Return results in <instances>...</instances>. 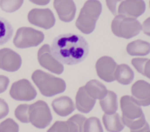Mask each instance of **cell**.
I'll use <instances>...</instances> for the list:
<instances>
[{"mask_svg":"<svg viewBox=\"0 0 150 132\" xmlns=\"http://www.w3.org/2000/svg\"><path fill=\"white\" fill-rule=\"evenodd\" d=\"M51 52L62 64L76 65L86 59L89 52V46L81 35L64 33L53 39Z\"/></svg>","mask_w":150,"mask_h":132,"instance_id":"1","label":"cell"},{"mask_svg":"<svg viewBox=\"0 0 150 132\" xmlns=\"http://www.w3.org/2000/svg\"><path fill=\"white\" fill-rule=\"evenodd\" d=\"M120 107L123 113L122 121L128 126L130 132H146L149 131L141 105L133 96H124L120 100Z\"/></svg>","mask_w":150,"mask_h":132,"instance_id":"2","label":"cell"},{"mask_svg":"<svg viewBox=\"0 0 150 132\" xmlns=\"http://www.w3.org/2000/svg\"><path fill=\"white\" fill-rule=\"evenodd\" d=\"M101 11L102 5L99 0L86 1L76 22V27L84 34L93 33Z\"/></svg>","mask_w":150,"mask_h":132,"instance_id":"3","label":"cell"},{"mask_svg":"<svg viewBox=\"0 0 150 132\" xmlns=\"http://www.w3.org/2000/svg\"><path fill=\"white\" fill-rule=\"evenodd\" d=\"M32 80L39 88L40 93L46 97L61 94L66 89V84L64 79L41 70H36L33 73Z\"/></svg>","mask_w":150,"mask_h":132,"instance_id":"4","label":"cell"},{"mask_svg":"<svg viewBox=\"0 0 150 132\" xmlns=\"http://www.w3.org/2000/svg\"><path fill=\"white\" fill-rule=\"evenodd\" d=\"M142 30L141 23L135 18H129L125 15H116L112 22V31L119 38L129 39L138 35Z\"/></svg>","mask_w":150,"mask_h":132,"instance_id":"5","label":"cell"},{"mask_svg":"<svg viewBox=\"0 0 150 132\" xmlns=\"http://www.w3.org/2000/svg\"><path fill=\"white\" fill-rule=\"evenodd\" d=\"M45 35L32 27H20L15 35L13 44L19 49L36 47L44 41Z\"/></svg>","mask_w":150,"mask_h":132,"instance_id":"6","label":"cell"},{"mask_svg":"<svg viewBox=\"0 0 150 132\" xmlns=\"http://www.w3.org/2000/svg\"><path fill=\"white\" fill-rule=\"evenodd\" d=\"M28 116L29 123L38 129L46 128L52 120V112L47 103L41 100L29 105Z\"/></svg>","mask_w":150,"mask_h":132,"instance_id":"7","label":"cell"},{"mask_svg":"<svg viewBox=\"0 0 150 132\" xmlns=\"http://www.w3.org/2000/svg\"><path fill=\"white\" fill-rule=\"evenodd\" d=\"M10 95L16 101H29L35 99L37 91L28 79H21L12 84Z\"/></svg>","mask_w":150,"mask_h":132,"instance_id":"8","label":"cell"},{"mask_svg":"<svg viewBox=\"0 0 150 132\" xmlns=\"http://www.w3.org/2000/svg\"><path fill=\"white\" fill-rule=\"evenodd\" d=\"M38 61L40 66L53 73L61 74L64 72L63 64L52 55L51 47L48 44L42 45L38 50Z\"/></svg>","mask_w":150,"mask_h":132,"instance_id":"9","label":"cell"},{"mask_svg":"<svg viewBox=\"0 0 150 132\" xmlns=\"http://www.w3.org/2000/svg\"><path fill=\"white\" fill-rule=\"evenodd\" d=\"M28 20L30 24L46 30L55 25V17L50 9H33L28 15Z\"/></svg>","mask_w":150,"mask_h":132,"instance_id":"10","label":"cell"},{"mask_svg":"<svg viewBox=\"0 0 150 132\" xmlns=\"http://www.w3.org/2000/svg\"><path fill=\"white\" fill-rule=\"evenodd\" d=\"M86 118L81 114H76L67 121H56L47 132H83Z\"/></svg>","mask_w":150,"mask_h":132,"instance_id":"11","label":"cell"},{"mask_svg":"<svg viewBox=\"0 0 150 132\" xmlns=\"http://www.w3.org/2000/svg\"><path fill=\"white\" fill-rule=\"evenodd\" d=\"M116 61L110 56H102L100 57L96 64V73L100 78L105 82H112L115 80V71L117 68Z\"/></svg>","mask_w":150,"mask_h":132,"instance_id":"12","label":"cell"},{"mask_svg":"<svg viewBox=\"0 0 150 132\" xmlns=\"http://www.w3.org/2000/svg\"><path fill=\"white\" fill-rule=\"evenodd\" d=\"M22 57L11 49L4 48L0 50V69L13 73L20 69Z\"/></svg>","mask_w":150,"mask_h":132,"instance_id":"13","label":"cell"},{"mask_svg":"<svg viewBox=\"0 0 150 132\" xmlns=\"http://www.w3.org/2000/svg\"><path fill=\"white\" fill-rule=\"evenodd\" d=\"M146 10V4L143 0H124L118 6L117 14L129 18H137Z\"/></svg>","mask_w":150,"mask_h":132,"instance_id":"14","label":"cell"},{"mask_svg":"<svg viewBox=\"0 0 150 132\" xmlns=\"http://www.w3.org/2000/svg\"><path fill=\"white\" fill-rule=\"evenodd\" d=\"M53 6L62 22H71L76 15V6L73 0H54Z\"/></svg>","mask_w":150,"mask_h":132,"instance_id":"15","label":"cell"},{"mask_svg":"<svg viewBox=\"0 0 150 132\" xmlns=\"http://www.w3.org/2000/svg\"><path fill=\"white\" fill-rule=\"evenodd\" d=\"M131 94L140 105L148 107L150 104V85L144 80L137 81L131 87Z\"/></svg>","mask_w":150,"mask_h":132,"instance_id":"16","label":"cell"},{"mask_svg":"<svg viewBox=\"0 0 150 132\" xmlns=\"http://www.w3.org/2000/svg\"><path fill=\"white\" fill-rule=\"evenodd\" d=\"M96 100L86 91L84 86L80 87L76 96V108L83 113H88L95 105Z\"/></svg>","mask_w":150,"mask_h":132,"instance_id":"17","label":"cell"},{"mask_svg":"<svg viewBox=\"0 0 150 132\" xmlns=\"http://www.w3.org/2000/svg\"><path fill=\"white\" fill-rule=\"evenodd\" d=\"M54 112L61 117H66L75 110L73 101L69 96H60L54 99L52 102Z\"/></svg>","mask_w":150,"mask_h":132,"instance_id":"18","label":"cell"},{"mask_svg":"<svg viewBox=\"0 0 150 132\" xmlns=\"http://www.w3.org/2000/svg\"><path fill=\"white\" fill-rule=\"evenodd\" d=\"M105 128L109 132H120L125 128L122 118L118 113L105 114L102 117Z\"/></svg>","mask_w":150,"mask_h":132,"instance_id":"19","label":"cell"},{"mask_svg":"<svg viewBox=\"0 0 150 132\" xmlns=\"http://www.w3.org/2000/svg\"><path fill=\"white\" fill-rule=\"evenodd\" d=\"M86 91L92 96L93 99L101 100L107 94V89L104 85L95 79L88 81L84 86Z\"/></svg>","mask_w":150,"mask_h":132,"instance_id":"20","label":"cell"},{"mask_svg":"<svg viewBox=\"0 0 150 132\" xmlns=\"http://www.w3.org/2000/svg\"><path fill=\"white\" fill-rule=\"evenodd\" d=\"M115 80L119 84L128 85L134 79V72L127 64H121L117 66L115 71Z\"/></svg>","mask_w":150,"mask_h":132,"instance_id":"21","label":"cell"},{"mask_svg":"<svg viewBox=\"0 0 150 132\" xmlns=\"http://www.w3.org/2000/svg\"><path fill=\"white\" fill-rule=\"evenodd\" d=\"M100 105L105 114L115 113L117 110V94L112 90H108L106 96L100 101Z\"/></svg>","mask_w":150,"mask_h":132,"instance_id":"22","label":"cell"},{"mask_svg":"<svg viewBox=\"0 0 150 132\" xmlns=\"http://www.w3.org/2000/svg\"><path fill=\"white\" fill-rule=\"evenodd\" d=\"M126 50L130 55H147L149 54L150 44L143 40H136L128 44Z\"/></svg>","mask_w":150,"mask_h":132,"instance_id":"23","label":"cell"},{"mask_svg":"<svg viewBox=\"0 0 150 132\" xmlns=\"http://www.w3.org/2000/svg\"><path fill=\"white\" fill-rule=\"evenodd\" d=\"M13 27L11 23L3 17H0V45L6 44L12 37Z\"/></svg>","mask_w":150,"mask_h":132,"instance_id":"24","label":"cell"},{"mask_svg":"<svg viewBox=\"0 0 150 132\" xmlns=\"http://www.w3.org/2000/svg\"><path fill=\"white\" fill-rule=\"evenodd\" d=\"M132 65L145 77L150 78L149 71V58H134L131 61Z\"/></svg>","mask_w":150,"mask_h":132,"instance_id":"25","label":"cell"},{"mask_svg":"<svg viewBox=\"0 0 150 132\" xmlns=\"http://www.w3.org/2000/svg\"><path fill=\"white\" fill-rule=\"evenodd\" d=\"M23 1L24 0H0V8L4 12L13 13L22 7Z\"/></svg>","mask_w":150,"mask_h":132,"instance_id":"26","label":"cell"},{"mask_svg":"<svg viewBox=\"0 0 150 132\" xmlns=\"http://www.w3.org/2000/svg\"><path fill=\"white\" fill-rule=\"evenodd\" d=\"M83 132H103V128L99 119L95 117H91L86 119Z\"/></svg>","mask_w":150,"mask_h":132,"instance_id":"27","label":"cell"},{"mask_svg":"<svg viewBox=\"0 0 150 132\" xmlns=\"http://www.w3.org/2000/svg\"><path fill=\"white\" fill-rule=\"evenodd\" d=\"M28 108L29 105L22 104L19 105L15 110L16 118L22 123H29V116H28Z\"/></svg>","mask_w":150,"mask_h":132,"instance_id":"28","label":"cell"},{"mask_svg":"<svg viewBox=\"0 0 150 132\" xmlns=\"http://www.w3.org/2000/svg\"><path fill=\"white\" fill-rule=\"evenodd\" d=\"M19 125L12 119H7L0 124V132H18Z\"/></svg>","mask_w":150,"mask_h":132,"instance_id":"29","label":"cell"},{"mask_svg":"<svg viewBox=\"0 0 150 132\" xmlns=\"http://www.w3.org/2000/svg\"><path fill=\"white\" fill-rule=\"evenodd\" d=\"M9 113V106L4 99L0 98V119L6 117Z\"/></svg>","mask_w":150,"mask_h":132,"instance_id":"30","label":"cell"},{"mask_svg":"<svg viewBox=\"0 0 150 132\" xmlns=\"http://www.w3.org/2000/svg\"><path fill=\"white\" fill-rule=\"evenodd\" d=\"M122 1L123 0H105L108 9L114 15H117V3H121Z\"/></svg>","mask_w":150,"mask_h":132,"instance_id":"31","label":"cell"},{"mask_svg":"<svg viewBox=\"0 0 150 132\" xmlns=\"http://www.w3.org/2000/svg\"><path fill=\"white\" fill-rule=\"evenodd\" d=\"M142 29L143 30L144 33H146L147 35H149V18H148L147 21L144 22L143 26H142Z\"/></svg>","mask_w":150,"mask_h":132,"instance_id":"32","label":"cell"},{"mask_svg":"<svg viewBox=\"0 0 150 132\" xmlns=\"http://www.w3.org/2000/svg\"><path fill=\"white\" fill-rule=\"evenodd\" d=\"M29 1L37 5H46L50 3V0H29Z\"/></svg>","mask_w":150,"mask_h":132,"instance_id":"33","label":"cell"},{"mask_svg":"<svg viewBox=\"0 0 150 132\" xmlns=\"http://www.w3.org/2000/svg\"><path fill=\"white\" fill-rule=\"evenodd\" d=\"M146 132H149V131H146Z\"/></svg>","mask_w":150,"mask_h":132,"instance_id":"34","label":"cell"}]
</instances>
